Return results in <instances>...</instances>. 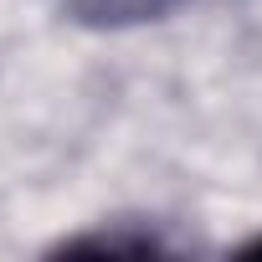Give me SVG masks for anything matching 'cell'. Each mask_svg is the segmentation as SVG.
I'll list each match as a JSON object with an SVG mask.
<instances>
[{
	"mask_svg": "<svg viewBox=\"0 0 262 262\" xmlns=\"http://www.w3.org/2000/svg\"><path fill=\"white\" fill-rule=\"evenodd\" d=\"M62 252H108V257H155V252H165V242L160 236H149V231H139V236H77V242H62Z\"/></svg>",
	"mask_w": 262,
	"mask_h": 262,
	"instance_id": "2",
	"label": "cell"
},
{
	"mask_svg": "<svg viewBox=\"0 0 262 262\" xmlns=\"http://www.w3.org/2000/svg\"><path fill=\"white\" fill-rule=\"evenodd\" d=\"M242 257H262V231H257L252 242H242Z\"/></svg>",
	"mask_w": 262,
	"mask_h": 262,
	"instance_id": "3",
	"label": "cell"
},
{
	"mask_svg": "<svg viewBox=\"0 0 262 262\" xmlns=\"http://www.w3.org/2000/svg\"><path fill=\"white\" fill-rule=\"evenodd\" d=\"M180 6V0H67V11L88 26H139V21H160Z\"/></svg>",
	"mask_w": 262,
	"mask_h": 262,
	"instance_id": "1",
	"label": "cell"
}]
</instances>
